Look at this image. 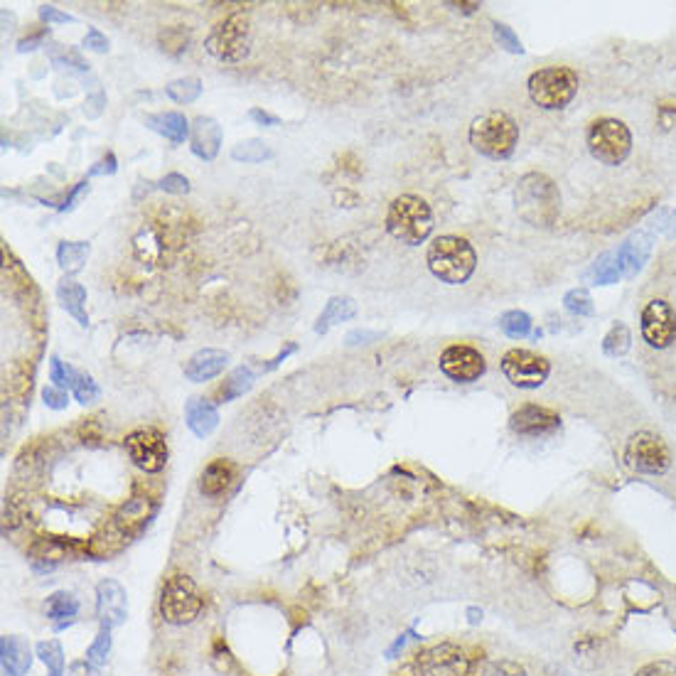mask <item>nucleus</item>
<instances>
[{
    "label": "nucleus",
    "instance_id": "14",
    "mask_svg": "<svg viewBox=\"0 0 676 676\" xmlns=\"http://www.w3.org/2000/svg\"><path fill=\"white\" fill-rule=\"evenodd\" d=\"M642 338L649 347L664 349L676 338V312L667 300H649L642 310Z\"/></svg>",
    "mask_w": 676,
    "mask_h": 676
},
{
    "label": "nucleus",
    "instance_id": "27",
    "mask_svg": "<svg viewBox=\"0 0 676 676\" xmlns=\"http://www.w3.org/2000/svg\"><path fill=\"white\" fill-rule=\"evenodd\" d=\"M45 612H47V618L52 622H57V629L64 628L79 612V600L72 593H67V590H57L45 603Z\"/></svg>",
    "mask_w": 676,
    "mask_h": 676
},
{
    "label": "nucleus",
    "instance_id": "10",
    "mask_svg": "<svg viewBox=\"0 0 676 676\" xmlns=\"http://www.w3.org/2000/svg\"><path fill=\"white\" fill-rule=\"evenodd\" d=\"M131 463L148 475L160 473L167 463V443L158 428H138L124 441Z\"/></svg>",
    "mask_w": 676,
    "mask_h": 676
},
{
    "label": "nucleus",
    "instance_id": "15",
    "mask_svg": "<svg viewBox=\"0 0 676 676\" xmlns=\"http://www.w3.org/2000/svg\"><path fill=\"white\" fill-rule=\"evenodd\" d=\"M487 362L480 355V349L467 345H453L441 355V372L458 384H473L483 377Z\"/></svg>",
    "mask_w": 676,
    "mask_h": 676
},
{
    "label": "nucleus",
    "instance_id": "11",
    "mask_svg": "<svg viewBox=\"0 0 676 676\" xmlns=\"http://www.w3.org/2000/svg\"><path fill=\"white\" fill-rule=\"evenodd\" d=\"M504 377L519 389H539L551 374L549 359L529 349H509L502 357Z\"/></svg>",
    "mask_w": 676,
    "mask_h": 676
},
{
    "label": "nucleus",
    "instance_id": "12",
    "mask_svg": "<svg viewBox=\"0 0 676 676\" xmlns=\"http://www.w3.org/2000/svg\"><path fill=\"white\" fill-rule=\"evenodd\" d=\"M155 514V504L148 497H131L126 504L118 507V512L111 517V524L107 526V541H116V546H124L131 536L141 534L145 524L150 522Z\"/></svg>",
    "mask_w": 676,
    "mask_h": 676
},
{
    "label": "nucleus",
    "instance_id": "47",
    "mask_svg": "<svg viewBox=\"0 0 676 676\" xmlns=\"http://www.w3.org/2000/svg\"><path fill=\"white\" fill-rule=\"evenodd\" d=\"M81 45L87 49H91V52H108V39L104 32H98V30H89L87 35H84V39H81Z\"/></svg>",
    "mask_w": 676,
    "mask_h": 676
},
{
    "label": "nucleus",
    "instance_id": "33",
    "mask_svg": "<svg viewBox=\"0 0 676 676\" xmlns=\"http://www.w3.org/2000/svg\"><path fill=\"white\" fill-rule=\"evenodd\" d=\"M500 328L507 338L524 339L532 332V318L524 310H507L500 318Z\"/></svg>",
    "mask_w": 676,
    "mask_h": 676
},
{
    "label": "nucleus",
    "instance_id": "31",
    "mask_svg": "<svg viewBox=\"0 0 676 676\" xmlns=\"http://www.w3.org/2000/svg\"><path fill=\"white\" fill-rule=\"evenodd\" d=\"M165 94H167V98H173L175 104L187 107V104H194L197 98L202 97V81L197 77L173 79V81L165 87Z\"/></svg>",
    "mask_w": 676,
    "mask_h": 676
},
{
    "label": "nucleus",
    "instance_id": "5",
    "mask_svg": "<svg viewBox=\"0 0 676 676\" xmlns=\"http://www.w3.org/2000/svg\"><path fill=\"white\" fill-rule=\"evenodd\" d=\"M204 49L219 62L236 64L249 57L252 52V20L244 10H236L229 18H224L204 39Z\"/></svg>",
    "mask_w": 676,
    "mask_h": 676
},
{
    "label": "nucleus",
    "instance_id": "42",
    "mask_svg": "<svg viewBox=\"0 0 676 676\" xmlns=\"http://www.w3.org/2000/svg\"><path fill=\"white\" fill-rule=\"evenodd\" d=\"M57 49H52V62L55 64H59V67H74L79 69V72H84V69H89V64L81 59V55L79 52H74V49H67V47H59V45H55Z\"/></svg>",
    "mask_w": 676,
    "mask_h": 676
},
{
    "label": "nucleus",
    "instance_id": "51",
    "mask_svg": "<svg viewBox=\"0 0 676 676\" xmlns=\"http://www.w3.org/2000/svg\"><path fill=\"white\" fill-rule=\"evenodd\" d=\"M487 676H526L524 674V669L519 664H514V662H497L490 667Z\"/></svg>",
    "mask_w": 676,
    "mask_h": 676
},
{
    "label": "nucleus",
    "instance_id": "13",
    "mask_svg": "<svg viewBox=\"0 0 676 676\" xmlns=\"http://www.w3.org/2000/svg\"><path fill=\"white\" fill-rule=\"evenodd\" d=\"M415 667L421 676H467L470 659L465 655V649L443 642V645L424 649L415 659Z\"/></svg>",
    "mask_w": 676,
    "mask_h": 676
},
{
    "label": "nucleus",
    "instance_id": "17",
    "mask_svg": "<svg viewBox=\"0 0 676 676\" xmlns=\"http://www.w3.org/2000/svg\"><path fill=\"white\" fill-rule=\"evenodd\" d=\"M509 425H512L514 433L539 438V435H549L559 428L560 415L556 411L546 408V406L526 404L514 411L512 418H509Z\"/></svg>",
    "mask_w": 676,
    "mask_h": 676
},
{
    "label": "nucleus",
    "instance_id": "46",
    "mask_svg": "<svg viewBox=\"0 0 676 676\" xmlns=\"http://www.w3.org/2000/svg\"><path fill=\"white\" fill-rule=\"evenodd\" d=\"M635 676H676V667L672 662H664V659L662 662H649Z\"/></svg>",
    "mask_w": 676,
    "mask_h": 676
},
{
    "label": "nucleus",
    "instance_id": "21",
    "mask_svg": "<svg viewBox=\"0 0 676 676\" xmlns=\"http://www.w3.org/2000/svg\"><path fill=\"white\" fill-rule=\"evenodd\" d=\"M0 664H3V674L5 676L28 674L30 664H32L28 642L22 637H15V635H5L0 639Z\"/></svg>",
    "mask_w": 676,
    "mask_h": 676
},
{
    "label": "nucleus",
    "instance_id": "2",
    "mask_svg": "<svg viewBox=\"0 0 676 676\" xmlns=\"http://www.w3.org/2000/svg\"><path fill=\"white\" fill-rule=\"evenodd\" d=\"M428 269L448 286H463L477 269V253L463 236L443 234L428 246Z\"/></svg>",
    "mask_w": 676,
    "mask_h": 676
},
{
    "label": "nucleus",
    "instance_id": "49",
    "mask_svg": "<svg viewBox=\"0 0 676 676\" xmlns=\"http://www.w3.org/2000/svg\"><path fill=\"white\" fill-rule=\"evenodd\" d=\"M377 338L379 332H372V329H352V332H347L345 342H347L349 347H357V345H369V342H374Z\"/></svg>",
    "mask_w": 676,
    "mask_h": 676
},
{
    "label": "nucleus",
    "instance_id": "55",
    "mask_svg": "<svg viewBox=\"0 0 676 676\" xmlns=\"http://www.w3.org/2000/svg\"><path fill=\"white\" fill-rule=\"evenodd\" d=\"M91 664L89 662H74L69 664V676H91Z\"/></svg>",
    "mask_w": 676,
    "mask_h": 676
},
{
    "label": "nucleus",
    "instance_id": "3",
    "mask_svg": "<svg viewBox=\"0 0 676 676\" xmlns=\"http://www.w3.org/2000/svg\"><path fill=\"white\" fill-rule=\"evenodd\" d=\"M387 232L406 244V246H421L433 234V212L431 204L418 194H398L389 204Z\"/></svg>",
    "mask_w": 676,
    "mask_h": 676
},
{
    "label": "nucleus",
    "instance_id": "52",
    "mask_svg": "<svg viewBox=\"0 0 676 676\" xmlns=\"http://www.w3.org/2000/svg\"><path fill=\"white\" fill-rule=\"evenodd\" d=\"M249 118H253V121L261 124V126H278L280 124L278 116H270V114H266L261 108H252V111H249Z\"/></svg>",
    "mask_w": 676,
    "mask_h": 676
},
{
    "label": "nucleus",
    "instance_id": "20",
    "mask_svg": "<svg viewBox=\"0 0 676 676\" xmlns=\"http://www.w3.org/2000/svg\"><path fill=\"white\" fill-rule=\"evenodd\" d=\"M184 421H187V428L197 438H207L219 425V411H217V406L210 398L193 397L184 404Z\"/></svg>",
    "mask_w": 676,
    "mask_h": 676
},
{
    "label": "nucleus",
    "instance_id": "32",
    "mask_svg": "<svg viewBox=\"0 0 676 676\" xmlns=\"http://www.w3.org/2000/svg\"><path fill=\"white\" fill-rule=\"evenodd\" d=\"M35 652H38L39 662L47 667L49 676H64V649H62L57 639L39 642Z\"/></svg>",
    "mask_w": 676,
    "mask_h": 676
},
{
    "label": "nucleus",
    "instance_id": "37",
    "mask_svg": "<svg viewBox=\"0 0 676 676\" xmlns=\"http://www.w3.org/2000/svg\"><path fill=\"white\" fill-rule=\"evenodd\" d=\"M590 276H593V280H595V283H600V286L618 283L620 269H618V259H615V253H603L598 261L593 263V269H590Z\"/></svg>",
    "mask_w": 676,
    "mask_h": 676
},
{
    "label": "nucleus",
    "instance_id": "30",
    "mask_svg": "<svg viewBox=\"0 0 676 676\" xmlns=\"http://www.w3.org/2000/svg\"><path fill=\"white\" fill-rule=\"evenodd\" d=\"M232 158L236 163L259 165L263 163V160H270V158H273V150H270L269 143H263L259 138H246L242 143L234 145Z\"/></svg>",
    "mask_w": 676,
    "mask_h": 676
},
{
    "label": "nucleus",
    "instance_id": "50",
    "mask_svg": "<svg viewBox=\"0 0 676 676\" xmlns=\"http://www.w3.org/2000/svg\"><path fill=\"white\" fill-rule=\"evenodd\" d=\"M116 155L107 153L91 170H89V177H94V175H114L116 173Z\"/></svg>",
    "mask_w": 676,
    "mask_h": 676
},
{
    "label": "nucleus",
    "instance_id": "19",
    "mask_svg": "<svg viewBox=\"0 0 676 676\" xmlns=\"http://www.w3.org/2000/svg\"><path fill=\"white\" fill-rule=\"evenodd\" d=\"M229 367V352L214 347L197 349L193 357L184 364V377L194 384H204L210 379L219 377L224 369Z\"/></svg>",
    "mask_w": 676,
    "mask_h": 676
},
{
    "label": "nucleus",
    "instance_id": "24",
    "mask_svg": "<svg viewBox=\"0 0 676 676\" xmlns=\"http://www.w3.org/2000/svg\"><path fill=\"white\" fill-rule=\"evenodd\" d=\"M234 465L229 460H212L200 475V492L204 497H219L229 490V484L234 480Z\"/></svg>",
    "mask_w": 676,
    "mask_h": 676
},
{
    "label": "nucleus",
    "instance_id": "26",
    "mask_svg": "<svg viewBox=\"0 0 676 676\" xmlns=\"http://www.w3.org/2000/svg\"><path fill=\"white\" fill-rule=\"evenodd\" d=\"M357 315V303L347 295H335V298L328 300L325 310L320 312L318 322H315V332L318 335H325L332 325L338 322H345V320H352Z\"/></svg>",
    "mask_w": 676,
    "mask_h": 676
},
{
    "label": "nucleus",
    "instance_id": "56",
    "mask_svg": "<svg viewBox=\"0 0 676 676\" xmlns=\"http://www.w3.org/2000/svg\"><path fill=\"white\" fill-rule=\"evenodd\" d=\"M295 349H298V347H295V345H293V342H290V345H288V347H286V349H283V352H280V355H278V357H276V359H273V362H269V364H266V367H263V369H273V367H278V364H280V362H283V359H286V357H288V355H293V352H295Z\"/></svg>",
    "mask_w": 676,
    "mask_h": 676
},
{
    "label": "nucleus",
    "instance_id": "41",
    "mask_svg": "<svg viewBox=\"0 0 676 676\" xmlns=\"http://www.w3.org/2000/svg\"><path fill=\"white\" fill-rule=\"evenodd\" d=\"M143 236H145V242H148V246L141 242H135V252H138V256H141L143 261H158V259H160V253H163V244H160V239L155 236L153 229H143Z\"/></svg>",
    "mask_w": 676,
    "mask_h": 676
},
{
    "label": "nucleus",
    "instance_id": "48",
    "mask_svg": "<svg viewBox=\"0 0 676 676\" xmlns=\"http://www.w3.org/2000/svg\"><path fill=\"white\" fill-rule=\"evenodd\" d=\"M39 18L45 20L47 25H55V22H74V18L69 15V13H62L55 5H42L39 8Z\"/></svg>",
    "mask_w": 676,
    "mask_h": 676
},
{
    "label": "nucleus",
    "instance_id": "36",
    "mask_svg": "<svg viewBox=\"0 0 676 676\" xmlns=\"http://www.w3.org/2000/svg\"><path fill=\"white\" fill-rule=\"evenodd\" d=\"M108 655H111V629L101 628L98 629L97 639L91 642V647L87 649V662L94 669L107 667Z\"/></svg>",
    "mask_w": 676,
    "mask_h": 676
},
{
    "label": "nucleus",
    "instance_id": "16",
    "mask_svg": "<svg viewBox=\"0 0 676 676\" xmlns=\"http://www.w3.org/2000/svg\"><path fill=\"white\" fill-rule=\"evenodd\" d=\"M97 612L101 620V628L114 629L124 625L128 615L126 588L114 578L101 580L97 586Z\"/></svg>",
    "mask_w": 676,
    "mask_h": 676
},
{
    "label": "nucleus",
    "instance_id": "23",
    "mask_svg": "<svg viewBox=\"0 0 676 676\" xmlns=\"http://www.w3.org/2000/svg\"><path fill=\"white\" fill-rule=\"evenodd\" d=\"M57 298L62 303V308L67 310L81 328H89L87 288L81 283H77L74 278H62L57 286Z\"/></svg>",
    "mask_w": 676,
    "mask_h": 676
},
{
    "label": "nucleus",
    "instance_id": "7",
    "mask_svg": "<svg viewBox=\"0 0 676 676\" xmlns=\"http://www.w3.org/2000/svg\"><path fill=\"white\" fill-rule=\"evenodd\" d=\"M588 150L603 165H620L632 150V133L618 118H598L588 128Z\"/></svg>",
    "mask_w": 676,
    "mask_h": 676
},
{
    "label": "nucleus",
    "instance_id": "9",
    "mask_svg": "<svg viewBox=\"0 0 676 676\" xmlns=\"http://www.w3.org/2000/svg\"><path fill=\"white\" fill-rule=\"evenodd\" d=\"M625 463L642 475H664L672 465L667 443L649 431H639L628 441Z\"/></svg>",
    "mask_w": 676,
    "mask_h": 676
},
{
    "label": "nucleus",
    "instance_id": "44",
    "mask_svg": "<svg viewBox=\"0 0 676 676\" xmlns=\"http://www.w3.org/2000/svg\"><path fill=\"white\" fill-rule=\"evenodd\" d=\"M158 187L167 194H187L190 193V180L180 173H170L158 183Z\"/></svg>",
    "mask_w": 676,
    "mask_h": 676
},
{
    "label": "nucleus",
    "instance_id": "35",
    "mask_svg": "<svg viewBox=\"0 0 676 676\" xmlns=\"http://www.w3.org/2000/svg\"><path fill=\"white\" fill-rule=\"evenodd\" d=\"M629 342H632V335H629L628 325L618 322V325L605 335V339H603V349H605L608 357H622L629 349Z\"/></svg>",
    "mask_w": 676,
    "mask_h": 676
},
{
    "label": "nucleus",
    "instance_id": "45",
    "mask_svg": "<svg viewBox=\"0 0 676 676\" xmlns=\"http://www.w3.org/2000/svg\"><path fill=\"white\" fill-rule=\"evenodd\" d=\"M42 398H45V406H47V408H55V411H62V408H67L69 404L67 391L57 387L42 389Z\"/></svg>",
    "mask_w": 676,
    "mask_h": 676
},
{
    "label": "nucleus",
    "instance_id": "53",
    "mask_svg": "<svg viewBox=\"0 0 676 676\" xmlns=\"http://www.w3.org/2000/svg\"><path fill=\"white\" fill-rule=\"evenodd\" d=\"M87 187H89L87 180H81V183H79L77 187H74V190H72V193L67 194V200H64V204H59V212H67V210H72V207H74V202H77L79 194L84 193Z\"/></svg>",
    "mask_w": 676,
    "mask_h": 676
},
{
    "label": "nucleus",
    "instance_id": "1",
    "mask_svg": "<svg viewBox=\"0 0 676 676\" xmlns=\"http://www.w3.org/2000/svg\"><path fill=\"white\" fill-rule=\"evenodd\" d=\"M514 210L524 222L546 229L559 219L560 193L549 175L526 173L514 190Z\"/></svg>",
    "mask_w": 676,
    "mask_h": 676
},
{
    "label": "nucleus",
    "instance_id": "18",
    "mask_svg": "<svg viewBox=\"0 0 676 676\" xmlns=\"http://www.w3.org/2000/svg\"><path fill=\"white\" fill-rule=\"evenodd\" d=\"M222 126L212 116H197L190 128V148L200 160L212 163L222 148Z\"/></svg>",
    "mask_w": 676,
    "mask_h": 676
},
{
    "label": "nucleus",
    "instance_id": "4",
    "mask_svg": "<svg viewBox=\"0 0 676 676\" xmlns=\"http://www.w3.org/2000/svg\"><path fill=\"white\" fill-rule=\"evenodd\" d=\"M470 145L484 158L507 160L519 143V126L507 111H484L470 124Z\"/></svg>",
    "mask_w": 676,
    "mask_h": 676
},
{
    "label": "nucleus",
    "instance_id": "54",
    "mask_svg": "<svg viewBox=\"0 0 676 676\" xmlns=\"http://www.w3.org/2000/svg\"><path fill=\"white\" fill-rule=\"evenodd\" d=\"M45 39V30L42 32H38V35H32V38H25V39H20V45L18 49L20 52H30V49H35Z\"/></svg>",
    "mask_w": 676,
    "mask_h": 676
},
{
    "label": "nucleus",
    "instance_id": "28",
    "mask_svg": "<svg viewBox=\"0 0 676 676\" xmlns=\"http://www.w3.org/2000/svg\"><path fill=\"white\" fill-rule=\"evenodd\" d=\"M91 246L89 242H59L57 246V263L59 269L64 270L67 276H74L84 269Z\"/></svg>",
    "mask_w": 676,
    "mask_h": 676
},
{
    "label": "nucleus",
    "instance_id": "34",
    "mask_svg": "<svg viewBox=\"0 0 676 676\" xmlns=\"http://www.w3.org/2000/svg\"><path fill=\"white\" fill-rule=\"evenodd\" d=\"M79 372L74 367H69L67 362H62L57 355H52L49 357V381H52V387L57 389H74V381H77Z\"/></svg>",
    "mask_w": 676,
    "mask_h": 676
},
{
    "label": "nucleus",
    "instance_id": "22",
    "mask_svg": "<svg viewBox=\"0 0 676 676\" xmlns=\"http://www.w3.org/2000/svg\"><path fill=\"white\" fill-rule=\"evenodd\" d=\"M145 126L155 131L158 135H163L165 141L180 145L184 141H190V128L193 124L184 118L180 111H163V114H148L145 116Z\"/></svg>",
    "mask_w": 676,
    "mask_h": 676
},
{
    "label": "nucleus",
    "instance_id": "40",
    "mask_svg": "<svg viewBox=\"0 0 676 676\" xmlns=\"http://www.w3.org/2000/svg\"><path fill=\"white\" fill-rule=\"evenodd\" d=\"M72 394H74V398H77L79 404L87 406V404H94V401L101 397V389H98L97 381L89 377V374L79 372V377H77V381H74V389H72Z\"/></svg>",
    "mask_w": 676,
    "mask_h": 676
},
{
    "label": "nucleus",
    "instance_id": "38",
    "mask_svg": "<svg viewBox=\"0 0 676 676\" xmlns=\"http://www.w3.org/2000/svg\"><path fill=\"white\" fill-rule=\"evenodd\" d=\"M563 305L569 312L573 315H578V318H588L595 312V305H593V298H590V293L586 288H573L566 293V298H563Z\"/></svg>",
    "mask_w": 676,
    "mask_h": 676
},
{
    "label": "nucleus",
    "instance_id": "25",
    "mask_svg": "<svg viewBox=\"0 0 676 676\" xmlns=\"http://www.w3.org/2000/svg\"><path fill=\"white\" fill-rule=\"evenodd\" d=\"M649 249H652V244H649L647 236H637V239H632V242L622 244V246H620V252L615 253L620 276H628L629 278V276L639 273L642 266L647 263Z\"/></svg>",
    "mask_w": 676,
    "mask_h": 676
},
{
    "label": "nucleus",
    "instance_id": "8",
    "mask_svg": "<svg viewBox=\"0 0 676 676\" xmlns=\"http://www.w3.org/2000/svg\"><path fill=\"white\" fill-rule=\"evenodd\" d=\"M202 610V595L187 576H173L160 593V615L170 625H187Z\"/></svg>",
    "mask_w": 676,
    "mask_h": 676
},
{
    "label": "nucleus",
    "instance_id": "6",
    "mask_svg": "<svg viewBox=\"0 0 676 676\" xmlns=\"http://www.w3.org/2000/svg\"><path fill=\"white\" fill-rule=\"evenodd\" d=\"M529 97L539 108L559 111L578 94V74L569 67H543L529 77Z\"/></svg>",
    "mask_w": 676,
    "mask_h": 676
},
{
    "label": "nucleus",
    "instance_id": "39",
    "mask_svg": "<svg viewBox=\"0 0 676 676\" xmlns=\"http://www.w3.org/2000/svg\"><path fill=\"white\" fill-rule=\"evenodd\" d=\"M160 45H163L165 52H170V55H183L187 52V45H190V32L183 28H165L160 32Z\"/></svg>",
    "mask_w": 676,
    "mask_h": 676
},
{
    "label": "nucleus",
    "instance_id": "29",
    "mask_svg": "<svg viewBox=\"0 0 676 676\" xmlns=\"http://www.w3.org/2000/svg\"><path fill=\"white\" fill-rule=\"evenodd\" d=\"M253 387V372L249 367H236L229 374V377L224 379V384L217 391V398H219V404H227V401H232V398L244 397L249 389Z\"/></svg>",
    "mask_w": 676,
    "mask_h": 676
},
{
    "label": "nucleus",
    "instance_id": "43",
    "mask_svg": "<svg viewBox=\"0 0 676 676\" xmlns=\"http://www.w3.org/2000/svg\"><path fill=\"white\" fill-rule=\"evenodd\" d=\"M494 39L500 42V47H504L507 52H512V55H522L524 52L519 38H517V35H514V30L507 28V25L494 22Z\"/></svg>",
    "mask_w": 676,
    "mask_h": 676
}]
</instances>
